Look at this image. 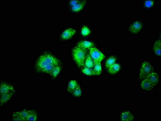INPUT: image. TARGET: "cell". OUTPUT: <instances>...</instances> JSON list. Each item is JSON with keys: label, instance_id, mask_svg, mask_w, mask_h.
<instances>
[{"label": "cell", "instance_id": "30bf717a", "mask_svg": "<svg viewBox=\"0 0 161 121\" xmlns=\"http://www.w3.org/2000/svg\"><path fill=\"white\" fill-rule=\"evenodd\" d=\"M62 69H63V68H62V64H60L53 69L49 75L52 79H55L60 74Z\"/></svg>", "mask_w": 161, "mask_h": 121}, {"label": "cell", "instance_id": "9a60e30c", "mask_svg": "<svg viewBox=\"0 0 161 121\" xmlns=\"http://www.w3.org/2000/svg\"><path fill=\"white\" fill-rule=\"evenodd\" d=\"M121 118L122 120L124 121H132L134 118L132 113L128 111L123 113L121 115Z\"/></svg>", "mask_w": 161, "mask_h": 121}, {"label": "cell", "instance_id": "2e32d148", "mask_svg": "<svg viewBox=\"0 0 161 121\" xmlns=\"http://www.w3.org/2000/svg\"><path fill=\"white\" fill-rule=\"evenodd\" d=\"M120 66L118 64H114L108 68V71L111 74L117 73L120 69Z\"/></svg>", "mask_w": 161, "mask_h": 121}, {"label": "cell", "instance_id": "8fae6325", "mask_svg": "<svg viewBox=\"0 0 161 121\" xmlns=\"http://www.w3.org/2000/svg\"><path fill=\"white\" fill-rule=\"evenodd\" d=\"M94 44L92 42L87 41H82L79 42L77 46L79 48L87 50L94 47Z\"/></svg>", "mask_w": 161, "mask_h": 121}, {"label": "cell", "instance_id": "4fadbf2b", "mask_svg": "<svg viewBox=\"0 0 161 121\" xmlns=\"http://www.w3.org/2000/svg\"><path fill=\"white\" fill-rule=\"evenodd\" d=\"M146 78L149 80L155 86L157 85L159 81V77L157 73L153 72L151 73Z\"/></svg>", "mask_w": 161, "mask_h": 121}, {"label": "cell", "instance_id": "d6986e66", "mask_svg": "<svg viewBox=\"0 0 161 121\" xmlns=\"http://www.w3.org/2000/svg\"><path fill=\"white\" fill-rule=\"evenodd\" d=\"M153 50L158 55H161V41L160 40L156 41L153 45Z\"/></svg>", "mask_w": 161, "mask_h": 121}, {"label": "cell", "instance_id": "3957f363", "mask_svg": "<svg viewBox=\"0 0 161 121\" xmlns=\"http://www.w3.org/2000/svg\"><path fill=\"white\" fill-rule=\"evenodd\" d=\"M153 68L151 64L148 62H145L142 64L140 72L139 78L141 79H144L149 74L153 72Z\"/></svg>", "mask_w": 161, "mask_h": 121}, {"label": "cell", "instance_id": "ac0fdd59", "mask_svg": "<svg viewBox=\"0 0 161 121\" xmlns=\"http://www.w3.org/2000/svg\"><path fill=\"white\" fill-rule=\"evenodd\" d=\"M85 66L86 68H92L94 66V63L90 55L88 54L85 60Z\"/></svg>", "mask_w": 161, "mask_h": 121}, {"label": "cell", "instance_id": "7a4b0ae2", "mask_svg": "<svg viewBox=\"0 0 161 121\" xmlns=\"http://www.w3.org/2000/svg\"><path fill=\"white\" fill-rule=\"evenodd\" d=\"M87 50L77 47H75L72 50V55L74 60L79 67L84 66L86 59Z\"/></svg>", "mask_w": 161, "mask_h": 121}, {"label": "cell", "instance_id": "7c38bea8", "mask_svg": "<svg viewBox=\"0 0 161 121\" xmlns=\"http://www.w3.org/2000/svg\"><path fill=\"white\" fill-rule=\"evenodd\" d=\"M141 87L144 90H152L155 86L147 79H144L141 85Z\"/></svg>", "mask_w": 161, "mask_h": 121}, {"label": "cell", "instance_id": "ffe728a7", "mask_svg": "<svg viewBox=\"0 0 161 121\" xmlns=\"http://www.w3.org/2000/svg\"><path fill=\"white\" fill-rule=\"evenodd\" d=\"M82 71L84 74L87 75H96V74L94 70L91 69V68H85L82 69Z\"/></svg>", "mask_w": 161, "mask_h": 121}, {"label": "cell", "instance_id": "5bb4252c", "mask_svg": "<svg viewBox=\"0 0 161 121\" xmlns=\"http://www.w3.org/2000/svg\"><path fill=\"white\" fill-rule=\"evenodd\" d=\"M78 85L76 80H71L68 83L67 90L69 93H72Z\"/></svg>", "mask_w": 161, "mask_h": 121}, {"label": "cell", "instance_id": "7402d4cb", "mask_svg": "<svg viewBox=\"0 0 161 121\" xmlns=\"http://www.w3.org/2000/svg\"><path fill=\"white\" fill-rule=\"evenodd\" d=\"M116 61V59L114 57H111L107 59L105 63V66L106 68H109L110 66L115 64Z\"/></svg>", "mask_w": 161, "mask_h": 121}, {"label": "cell", "instance_id": "6da1fadb", "mask_svg": "<svg viewBox=\"0 0 161 121\" xmlns=\"http://www.w3.org/2000/svg\"><path fill=\"white\" fill-rule=\"evenodd\" d=\"M62 64L61 59L49 50L42 51L34 62L33 69L38 74H49L56 66Z\"/></svg>", "mask_w": 161, "mask_h": 121}, {"label": "cell", "instance_id": "cb8c5ba5", "mask_svg": "<svg viewBox=\"0 0 161 121\" xmlns=\"http://www.w3.org/2000/svg\"><path fill=\"white\" fill-rule=\"evenodd\" d=\"M81 34L84 36H88L91 33V30L88 27L84 26L81 29Z\"/></svg>", "mask_w": 161, "mask_h": 121}, {"label": "cell", "instance_id": "277c9868", "mask_svg": "<svg viewBox=\"0 0 161 121\" xmlns=\"http://www.w3.org/2000/svg\"><path fill=\"white\" fill-rule=\"evenodd\" d=\"M89 49L90 51V55L93 60L94 64L101 62L105 58V55L97 48L93 47L89 48Z\"/></svg>", "mask_w": 161, "mask_h": 121}, {"label": "cell", "instance_id": "52a82bcc", "mask_svg": "<svg viewBox=\"0 0 161 121\" xmlns=\"http://www.w3.org/2000/svg\"><path fill=\"white\" fill-rule=\"evenodd\" d=\"M76 30L72 28H66L64 29L60 35V38L63 40H68L72 38L75 34Z\"/></svg>", "mask_w": 161, "mask_h": 121}, {"label": "cell", "instance_id": "44dd1931", "mask_svg": "<svg viewBox=\"0 0 161 121\" xmlns=\"http://www.w3.org/2000/svg\"><path fill=\"white\" fill-rule=\"evenodd\" d=\"M72 93L74 96L76 97H79L82 96V88H81L79 84Z\"/></svg>", "mask_w": 161, "mask_h": 121}, {"label": "cell", "instance_id": "e0dca14e", "mask_svg": "<svg viewBox=\"0 0 161 121\" xmlns=\"http://www.w3.org/2000/svg\"><path fill=\"white\" fill-rule=\"evenodd\" d=\"M86 1H83L75 5V6H72L71 10L73 12H79V11H80L84 8V6L86 5Z\"/></svg>", "mask_w": 161, "mask_h": 121}, {"label": "cell", "instance_id": "d4e9b609", "mask_svg": "<svg viewBox=\"0 0 161 121\" xmlns=\"http://www.w3.org/2000/svg\"><path fill=\"white\" fill-rule=\"evenodd\" d=\"M154 5V1L149 0V1H145V5L146 7L148 8H150L152 7Z\"/></svg>", "mask_w": 161, "mask_h": 121}, {"label": "cell", "instance_id": "484cf974", "mask_svg": "<svg viewBox=\"0 0 161 121\" xmlns=\"http://www.w3.org/2000/svg\"><path fill=\"white\" fill-rule=\"evenodd\" d=\"M82 2V1H79V0H72V1H70V2H69V3L70 5H71L72 6H75L77 5V4L79 3H81Z\"/></svg>", "mask_w": 161, "mask_h": 121}, {"label": "cell", "instance_id": "603a6c76", "mask_svg": "<svg viewBox=\"0 0 161 121\" xmlns=\"http://www.w3.org/2000/svg\"><path fill=\"white\" fill-rule=\"evenodd\" d=\"M94 69L96 75H100L102 72V67L101 62L95 63Z\"/></svg>", "mask_w": 161, "mask_h": 121}, {"label": "cell", "instance_id": "9c48e42d", "mask_svg": "<svg viewBox=\"0 0 161 121\" xmlns=\"http://www.w3.org/2000/svg\"><path fill=\"white\" fill-rule=\"evenodd\" d=\"M143 28V24L141 22L139 21L134 22L129 27V30L130 32L136 33L140 31Z\"/></svg>", "mask_w": 161, "mask_h": 121}, {"label": "cell", "instance_id": "ba28073f", "mask_svg": "<svg viewBox=\"0 0 161 121\" xmlns=\"http://www.w3.org/2000/svg\"><path fill=\"white\" fill-rule=\"evenodd\" d=\"M39 118V110L36 107H30V112L27 121H38Z\"/></svg>", "mask_w": 161, "mask_h": 121}, {"label": "cell", "instance_id": "8992f818", "mask_svg": "<svg viewBox=\"0 0 161 121\" xmlns=\"http://www.w3.org/2000/svg\"><path fill=\"white\" fill-rule=\"evenodd\" d=\"M16 92H12L1 94V108H4L9 104L15 95Z\"/></svg>", "mask_w": 161, "mask_h": 121}, {"label": "cell", "instance_id": "5b68a950", "mask_svg": "<svg viewBox=\"0 0 161 121\" xmlns=\"http://www.w3.org/2000/svg\"><path fill=\"white\" fill-rule=\"evenodd\" d=\"M16 91L15 86L12 83L4 81L1 82L0 85V93L1 94H4L9 92Z\"/></svg>", "mask_w": 161, "mask_h": 121}]
</instances>
